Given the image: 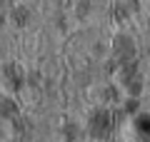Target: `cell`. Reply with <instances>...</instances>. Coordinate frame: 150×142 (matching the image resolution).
Wrapping results in <instances>:
<instances>
[{"label": "cell", "mask_w": 150, "mask_h": 142, "mask_svg": "<svg viewBox=\"0 0 150 142\" xmlns=\"http://www.w3.org/2000/svg\"><path fill=\"white\" fill-rule=\"evenodd\" d=\"M112 127H115V120H112L110 112H95V115L90 117V122H88V132H90L95 140H105L112 132Z\"/></svg>", "instance_id": "1"}, {"label": "cell", "mask_w": 150, "mask_h": 142, "mask_svg": "<svg viewBox=\"0 0 150 142\" xmlns=\"http://www.w3.org/2000/svg\"><path fill=\"white\" fill-rule=\"evenodd\" d=\"M25 18H28V10H15V20L18 22H25Z\"/></svg>", "instance_id": "5"}, {"label": "cell", "mask_w": 150, "mask_h": 142, "mask_svg": "<svg viewBox=\"0 0 150 142\" xmlns=\"http://www.w3.org/2000/svg\"><path fill=\"white\" fill-rule=\"evenodd\" d=\"M112 53H115V58H118L123 65H128L130 60H133V55H135L133 40H130L128 35H120L118 40H115V45H112Z\"/></svg>", "instance_id": "2"}, {"label": "cell", "mask_w": 150, "mask_h": 142, "mask_svg": "<svg viewBox=\"0 0 150 142\" xmlns=\"http://www.w3.org/2000/svg\"><path fill=\"white\" fill-rule=\"evenodd\" d=\"M138 130H140V135L145 137V142H150V117H148V115H140Z\"/></svg>", "instance_id": "4"}, {"label": "cell", "mask_w": 150, "mask_h": 142, "mask_svg": "<svg viewBox=\"0 0 150 142\" xmlns=\"http://www.w3.org/2000/svg\"><path fill=\"white\" fill-rule=\"evenodd\" d=\"M15 102L10 100V97H5V95H0V117H13L15 115Z\"/></svg>", "instance_id": "3"}]
</instances>
